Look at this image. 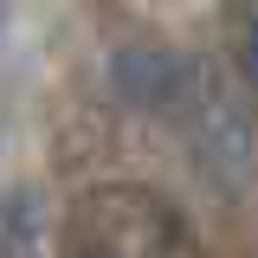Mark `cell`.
Listing matches in <instances>:
<instances>
[{"mask_svg":"<svg viewBox=\"0 0 258 258\" xmlns=\"http://www.w3.org/2000/svg\"><path fill=\"white\" fill-rule=\"evenodd\" d=\"M239 78L258 91V13L245 20V32H239Z\"/></svg>","mask_w":258,"mask_h":258,"instance_id":"6da1fadb","label":"cell"},{"mask_svg":"<svg viewBox=\"0 0 258 258\" xmlns=\"http://www.w3.org/2000/svg\"><path fill=\"white\" fill-rule=\"evenodd\" d=\"M71 258H123V252H110V245H84V252H71Z\"/></svg>","mask_w":258,"mask_h":258,"instance_id":"7a4b0ae2","label":"cell"}]
</instances>
